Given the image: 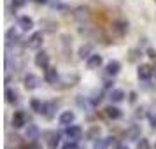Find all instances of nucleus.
<instances>
[{
    "instance_id": "f257e3e1",
    "label": "nucleus",
    "mask_w": 156,
    "mask_h": 149,
    "mask_svg": "<svg viewBox=\"0 0 156 149\" xmlns=\"http://www.w3.org/2000/svg\"><path fill=\"white\" fill-rule=\"evenodd\" d=\"M41 77L39 76H35V74H27L25 76V79H23V84H25V90H28V91H34V90H37L39 86H41Z\"/></svg>"
},
{
    "instance_id": "f03ea898",
    "label": "nucleus",
    "mask_w": 156,
    "mask_h": 149,
    "mask_svg": "<svg viewBox=\"0 0 156 149\" xmlns=\"http://www.w3.org/2000/svg\"><path fill=\"white\" fill-rule=\"evenodd\" d=\"M42 42H44V34L42 32H34L28 37L27 46H28L30 49H39V48H42Z\"/></svg>"
},
{
    "instance_id": "7ed1b4c3",
    "label": "nucleus",
    "mask_w": 156,
    "mask_h": 149,
    "mask_svg": "<svg viewBox=\"0 0 156 149\" xmlns=\"http://www.w3.org/2000/svg\"><path fill=\"white\" fill-rule=\"evenodd\" d=\"M41 114H42L46 119H51L56 114V102H44L42 109H41Z\"/></svg>"
},
{
    "instance_id": "20e7f679",
    "label": "nucleus",
    "mask_w": 156,
    "mask_h": 149,
    "mask_svg": "<svg viewBox=\"0 0 156 149\" xmlns=\"http://www.w3.org/2000/svg\"><path fill=\"white\" fill-rule=\"evenodd\" d=\"M34 62H35V65L39 69H48L49 67V55L46 51H39L35 55V58H34Z\"/></svg>"
},
{
    "instance_id": "39448f33",
    "label": "nucleus",
    "mask_w": 156,
    "mask_h": 149,
    "mask_svg": "<svg viewBox=\"0 0 156 149\" xmlns=\"http://www.w3.org/2000/svg\"><path fill=\"white\" fill-rule=\"evenodd\" d=\"M125 139L126 140H139L140 139V126L139 125H130L126 128V132H125Z\"/></svg>"
},
{
    "instance_id": "423d86ee",
    "label": "nucleus",
    "mask_w": 156,
    "mask_h": 149,
    "mask_svg": "<svg viewBox=\"0 0 156 149\" xmlns=\"http://www.w3.org/2000/svg\"><path fill=\"white\" fill-rule=\"evenodd\" d=\"M104 65V58H102V55H95L93 53L91 56L86 60V67L90 69V70H95V69H100Z\"/></svg>"
},
{
    "instance_id": "0eeeda50",
    "label": "nucleus",
    "mask_w": 156,
    "mask_h": 149,
    "mask_svg": "<svg viewBox=\"0 0 156 149\" xmlns=\"http://www.w3.org/2000/svg\"><path fill=\"white\" fill-rule=\"evenodd\" d=\"M65 133H67V137H69L70 140H79V139L83 137V128L77 126V125H69L67 130H65Z\"/></svg>"
},
{
    "instance_id": "6e6552de",
    "label": "nucleus",
    "mask_w": 156,
    "mask_h": 149,
    "mask_svg": "<svg viewBox=\"0 0 156 149\" xmlns=\"http://www.w3.org/2000/svg\"><path fill=\"white\" fill-rule=\"evenodd\" d=\"M44 79H46V83H49V84H56V83H60V74H58L56 67H48V69H46V76H44Z\"/></svg>"
},
{
    "instance_id": "1a4fd4ad",
    "label": "nucleus",
    "mask_w": 156,
    "mask_h": 149,
    "mask_svg": "<svg viewBox=\"0 0 156 149\" xmlns=\"http://www.w3.org/2000/svg\"><path fill=\"white\" fill-rule=\"evenodd\" d=\"M74 121H76V114L72 112V111H63V112L60 114V118H58V123L62 126H69Z\"/></svg>"
},
{
    "instance_id": "9d476101",
    "label": "nucleus",
    "mask_w": 156,
    "mask_h": 149,
    "mask_svg": "<svg viewBox=\"0 0 156 149\" xmlns=\"http://www.w3.org/2000/svg\"><path fill=\"white\" fill-rule=\"evenodd\" d=\"M27 125V114L23 112V111H16L12 114V126L14 128H21Z\"/></svg>"
},
{
    "instance_id": "9b49d317",
    "label": "nucleus",
    "mask_w": 156,
    "mask_h": 149,
    "mask_svg": "<svg viewBox=\"0 0 156 149\" xmlns=\"http://www.w3.org/2000/svg\"><path fill=\"white\" fill-rule=\"evenodd\" d=\"M137 76H139V79H142V81L151 79V76H153V67H151V65H139Z\"/></svg>"
},
{
    "instance_id": "f8f14e48",
    "label": "nucleus",
    "mask_w": 156,
    "mask_h": 149,
    "mask_svg": "<svg viewBox=\"0 0 156 149\" xmlns=\"http://www.w3.org/2000/svg\"><path fill=\"white\" fill-rule=\"evenodd\" d=\"M105 116L109 119H121L123 118V112H121L119 107L116 105H107L105 107Z\"/></svg>"
},
{
    "instance_id": "ddd939ff",
    "label": "nucleus",
    "mask_w": 156,
    "mask_h": 149,
    "mask_svg": "<svg viewBox=\"0 0 156 149\" xmlns=\"http://www.w3.org/2000/svg\"><path fill=\"white\" fill-rule=\"evenodd\" d=\"M18 27H20L23 32H30V30L34 28V20H32L30 16H21V18L18 20Z\"/></svg>"
},
{
    "instance_id": "4468645a",
    "label": "nucleus",
    "mask_w": 156,
    "mask_h": 149,
    "mask_svg": "<svg viewBox=\"0 0 156 149\" xmlns=\"http://www.w3.org/2000/svg\"><path fill=\"white\" fill-rule=\"evenodd\" d=\"M119 70H121V63L118 62V60H111V62L107 63V67H105V72L109 74V76H118Z\"/></svg>"
},
{
    "instance_id": "2eb2a0df",
    "label": "nucleus",
    "mask_w": 156,
    "mask_h": 149,
    "mask_svg": "<svg viewBox=\"0 0 156 149\" xmlns=\"http://www.w3.org/2000/svg\"><path fill=\"white\" fill-rule=\"evenodd\" d=\"M5 41H7V44L11 46V44H18L20 42V34H18V30L12 27V28H9L7 32H5Z\"/></svg>"
},
{
    "instance_id": "dca6fc26",
    "label": "nucleus",
    "mask_w": 156,
    "mask_h": 149,
    "mask_svg": "<svg viewBox=\"0 0 156 149\" xmlns=\"http://www.w3.org/2000/svg\"><path fill=\"white\" fill-rule=\"evenodd\" d=\"M4 97H5V102H7V104H16L20 95H18V91H16V90H12V88H5Z\"/></svg>"
},
{
    "instance_id": "f3484780",
    "label": "nucleus",
    "mask_w": 156,
    "mask_h": 149,
    "mask_svg": "<svg viewBox=\"0 0 156 149\" xmlns=\"http://www.w3.org/2000/svg\"><path fill=\"white\" fill-rule=\"evenodd\" d=\"M125 97H126V95H125V91H123V90H112V91H111V95H109V98H111V102H112V104H119V102H123V100H125Z\"/></svg>"
},
{
    "instance_id": "a211bd4d",
    "label": "nucleus",
    "mask_w": 156,
    "mask_h": 149,
    "mask_svg": "<svg viewBox=\"0 0 156 149\" xmlns=\"http://www.w3.org/2000/svg\"><path fill=\"white\" fill-rule=\"evenodd\" d=\"M39 133H41V130H39L37 125H28V128H27V139L35 140V139H39Z\"/></svg>"
},
{
    "instance_id": "6ab92c4d",
    "label": "nucleus",
    "mask_w": 156,
    "mask_h": 149,
    "mask_svg": "<svg viewBox=\"0 0 156 149\" xmlns=\"http://www.w3.org/2000/svg\"><path fill=\"white\" fill-rule=\"evenodd\" d=\"M91 46H90V44H86V46H81V48H79V58H81V60H88V58L91 56L93 53H91Z\"/></svg>"
},
{
    "instance_id": "aec40b11",
    "label": "nucleus",
    "mask_w": 156,
    "mask_h": 149,
    "mask_svg": "<svg viewBox=\"0 0 156 149\" xmlns=\"http://www.w3.org/2000/svg\"><path fill=\"white\" fill-rule=\"evenodd\" d=\"M60 146V133H51L48 139V149H56Z\"/></svg>"
},
{
    "instance_id": "412c9836",
    "label": "nucleus",
    "mask_w": 156,
    "mask_h": 149,
    "mask_svg": "<svg viewBox=\"0 0 156 149\" xmlns=\"http://www.w3.org/2000/svg\"><path fill=\"white\" fill-rule=\"evenodd\" d=\"M114 28L123 35V34H126V32H128V23L126 21H116V23H114Z\"/></svg>"
},
{
    "instance_id": "4be33fe9",
    "label": "nucleus",
    "mask_w": 156,
    "mask_h": 149,
    "mask_svg": "<svg viewBox=\"0 0 156 149\" xmlns=\"http://www.w3.org/2000/svg\"><path fill=\"white\" fill-rule=\"evenodd\" d=\"M42 104H44V102H41L39 98H32V100H30V107H32V111H35V112H39V114H41Z\"/></svg>"
},
{
    "instance_id": "5701e85b",
    "label": "nucleus",
    "mask_w": 156,
    "mask_h": 149,
    "mask_svg": "<svg viewBox=\"0 0 156 149\" xmlns=\"http://www.w3.org/2000/svg\"><path fill=\"white\" fill-rule=\"evenodd\" d=\"M98 135H100V128L98 126H93V128H90V132L86 133V137H88V139H95V140H97V139H98Z\"/></svg>"
},
{
    "instance_id": "b1692460",
    "label": "nucleus",
    "mask_w": 156,
    "mask_h": 149,
    "mask_svg": "<svg viewBox=\"0 0 156 149\" xmlns=\"http://www.w3.org/2000/svg\"><path fill=\"white\" fill-rule=\"evenodd\" d=\"M137 149H151V144H149V140L147 139H139L137 140Z\"/></svg>"
},
{
    "instance_id": "393cba45",
    "label": "nucleus",
    "mask_w": 156,
    "mask_h": 149,
    "mask_svg": "<svg viewBox=\"0 0 156 149\" xmlns=\"http://www.w3.org/2000/svg\"><path fill=\"white\" fill-rule=\"evenodd\" d=\"M93 149H109V144H107V140L97 139V140H95V144H93Z\"/></svg>"
},
{
    "instance_id": "a878e982",
    "label": "nucleus",
    "mask_w": 156,
    "mask_h": 149,
    "mask_svg": "<svg viewBox=\"0 0 156 149\" xmlns=\"http://www.w3.org/2000/svg\"><path fill=\"white\" fill-rule=\"evenodd\" d=\"M25 4H27V0H12V7H14V9L25 7Z\"/></svg>"
},
{
    "instance_id": "bb28decb",
    "label": "nucleus",
    "mask_w": 156,
    "mask_h": 149,
    "mask_svg": "<svg viewBox=\"0 0 156 149\" xmlns=\"http://www.w3.org/2000/svg\"><path fill=\"white\" fill-rule=\"evenodd\" d=\"M130 55H132V56H130V62H135V60H137V55H142V53L139 49H132Z\"/></svg>"
},
{
    "instance_id": "cd10ccee",
    "label": "nucleus",
    "mask_w": 156,
    "mask_h": 149,
    "mask_svg": "<svg viewBox=\"0 0 156 149\" xmlns=\"http://www.w3.org/2000/svg\"><path fill=\"white\" fill-rule=\"evenodd\" d=\"M62 149H77V144H76V140H72V142H69V144H65Z\"/></svg>"
},
{
    "instance_id": "c85d7f7f",
    "label": "nucleus",
    "mask_w": 156,
    "mask_h": 149,
    "mask_svg": "<svg viewBox=\"0 0 156 149\" xmlns=\"http://www.w3.org/2000/svg\"><path fill=\"white\" fill-rule=\"evenodd\" d=\"M149 123H151L153 128H156V114H151V116H149Z\"/></svg>"
},
{
    "instance_id": "c756f323",
    "label": "nucleus",
    "mask_w": 156,
    "mask_h": 149,
    "mask_svg": "<svg viewBox=\"0 0 156 149\" xmlns=\"http://www.w3.org/2000/svg\"><path fill=\"white\" fill-rule=\"evenodd\" d=\"M147 56H149V58H156V49L149 48V49H147Z\"/></svg>"
},
{
    "instance_id": "7c9ffc66",
    "label": "nucleus",
    "mask_w": 156,
    "mask_h": 149,
    "mask_svg": "<svg viewBox=\"0 0 156 149\" xmlns=\"http://www.w3.org/2000/svg\"><path fill=\"white\" fill-rule=\"evenodd\" d=\"M135 98H137V93L132 91V93H130V102H135Z\"/></svg>"
},
{
    "instance_id": "2f4dec72",
    "label": "nucleus",
    "mask_w": 156,
    "mask_h": 149,
    "mask_svg": "<svg viewBox=\"0 0 156 149\" xmlns=\"http://www.w3.org/2000/svg\"><path fill=\"white\" fill-rule=\"evenodd\" d=\"M32 2H35V4H48V0H32Z\"/></svg>"
},
{
    "instance_id": "473e14b6",
    "label": "nucleus",
    "mask_w": 156,
    "mask_h": 149,
    "mask_svg": "<svg viewBox=\"0 0 156 149\" xmlns=\"http://www.w3.org/2000/svg\"><path fill=\"white\" fill-rule=\"evenodd\" d=\"M116 149H128V147L125 146V144H118V146H116Z\"/></svg>"
},
{
    "instance_id": "72a5a7b5",
    "label": "nucleus",
    "mask_w": 156,
    "mask_h": 149,
    "mask_svg": "<svg viewBox=\"0 0 156 149\" xmlns=\"http://www.w3.org/2000/svg\"><path fill=\"white\" fill-rule=\"evenodd\" d=\"M154 76H156V72H154Z\"/></svg>"
}]
</instances>
